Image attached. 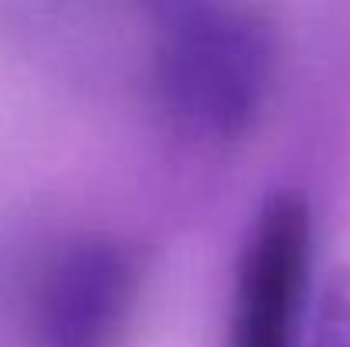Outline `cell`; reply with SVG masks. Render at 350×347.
Returning <instances> with one entry per match:
<instances>
[{
    "label": "cell",
    "instance_id": "cell-2",
    "mask_svg": "<svg viewBox=\"0 0 350 347\" xmlns=\"http://www.w3.org/2000/svg\"><path fill=\"white\" fill-rule=\"evenodd\" d=\"M139 255L129 242L85 231L58 242L27 290L31 347H116L139 296Z\"/></svg>",
    "mask_w": 350,
    "mask_h": 347
},
{
    "label": "cell",
    "instance_id": "cell-1",
    "mask_svg": "<svg viewBox=\"0 0 350 347\" xmlns=\"http://www.w3.org/2000/svg\"><path fill=\"white\" fill-rule=\"evenodd\" d=\"M275 86L269 21L241 3H174L160 10L150 89L163 123L201 146L245 140Z\"/></svg>",
    "mask_w": 350,
    "mask_h": 347
},
{
    "label": "cell",
    "instance_id": "cell-4",
    "mask_svg": "<svg viewBox=\"0 0 350 347\" xmlns=\"http://www.w3.org/2000/svg\"><path fill=\"white\" fill-rule=\"evenodd\" d=\"M310 347H350V266L334 269L320 290Z\"/></svg>",
    "mask_w": 350,
    "mask_h": 347
},
{
    "label": "cell",
    "instance_id": "cell-3",
    "mask_svg": "<svg viewBox=\"0 0 350 347\" xmlns=\"http://www.w3.org/2000/svg\"><path fill=\"white\" fill-rule=\"evenodd\" d=\"M310 259V211L299 194H275L245 242L228 347H293Z\"/></svg>",
    "mask_w": 350,
    "mask_h": 347
}]
</instances>
